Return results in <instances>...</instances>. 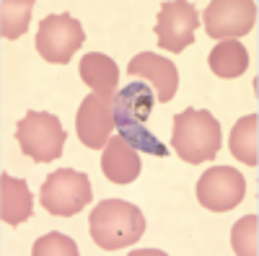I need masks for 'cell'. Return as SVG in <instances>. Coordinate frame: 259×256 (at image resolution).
Instances as JSON below:
<instances>
[{"instance_id": "4fadbf2b", "label": "cell", "mask_w": 259, "mask_h": 256, "mask_svg": "<svg viewBox=\"0 0 259 256\" xmlns=\"http://www.w3.org/2000/svg\"><path fill=\"white\" fill-rule=\"evenodd\" d=\"M31 212H34V199L29 184L3 171V176H0V218H3V223L16 228L26 223Z\"/></svg>"}, {"instance_id": "277c9868", "label": "cell", "mask_w": 259, "mask_h": 256, "mask_svg": "<svg viewBox=\"0 0 259 256\" xmlns=\"http://www.w3.org/2000/svg\"><path fill=\"white\" fill-rule=\"evenodd\" d=\"M16 140L21 145V153L29 156L34 163H50L62 156L68 135L55 114L26 112V117L16 124Z\"/></svg>"}, {"instance_id": "30bf717a", "label": "cell", "mask_w": 259, "mask_h": 256, "mask_svg": "<svg viewBox=\"0 0 259 256\" xmlns=\"http://www.w3.org/2000/svg\"><path fill=\"white\" fill-rule=\"evenodd\" d=\"M112 101L114 98H106L99 93H91L80 101V109L75 114V132L78 140L91 150H101L109 142V135L114 130Z\"/></svg>"}, {"instance_id": "e0dca14e", "label": "cell", "mask_w": 259, "mask_h": 256, "mask_svg": "<svg viewBox=\"0 0 259 256\" xmlns=\"http://www.w3.org/2000/svg\"><path fill=\"white\" fill-rule=\"evenodd\" d=\"M34 0H3L0 3V34L3 39L24 36L31 21Z\"/></svg>"}, {"instance_id": "7a4b0ae2", "label": "cell", "mask_w": 259, "mask_h": 256, "mask_svg": "<svg viewBox=\"0 0 259 256\" xmlns=\"http://www.w3.org/2000/svg\"><path fill=\"white\" fill-rule=\"evenodd\" d=\"M91 238L104 251H122L135 246L145 233V218L140 207L124 199H104L89 218Z\"/></svg>"}, {"instance_id": "3957f363", "label": "cell", "mask_w": 259, "mask_h": 256, "mask_svg": "<svg viewBox=\"0 0 259 256\" xmlns=\"http://www.w3.org/2000/svg\"><path fill=\"white\" fill-rule=\"evenodd\" d=\"M221 122L205 109H184L174 117V132H171V147L174 153L197 166L212 161L221 150Z\"/></svg>"}, {"instance_id": "2e32d148", "label": "cell", "mask_w": 259, "mask_h": 256, "mask_svg": "<svg viewBox=\"0 0 259 256\" xmlns=\"http://www.w3.org/2000/svg\"><path fill=\"white\" fill-rule=\"evenodd\" d=\"M256 127H259L256 114H246V117H241L239 122H236L233 130H231V140H228L231 156L239 158V161L246 163V166H256V163H259V153H256V150H259Z\"/></svg>"}, {"instance_id": "8fae6325", "label": "cell", "mask_w": 259, "mask_h": 256, "mask_svg": "<svg viewBox=\"0 0 259 256\" xmlns=\"http://www.w3.org/2000/svg\"><path fill=\"white\" fill-rule=\"evenodd\" d=\"M127 73L130 75H138L143 78L145 83L153 85L156 91V101L161 104H168L171 98L177 96V88H179V70L171 60L161 57V55H150V52H140L130 60L127 65Z\"/></svg>"}, {"instance_id": "9a60e30c", "label": "cell", "mask_w": 259, "mask_h": 256, "mask_svg": "<svg viewBox=\"0 0 259 256\" xmlns=\"http://www.w3.org/2000/svg\"><path fill=\"white\" fill-rule=\"evenodd\" d=\"M207 65H210L212 75H218V78H226V80L241 78L249 68V52L239 39H226V41H218L212 47V52L207 57Z\"/></svg>"}, {"instance_id": "d6986e66", "label": "cell", "mask_w": 259, "mask_h": 256, "mask_svg": "<svg viewBox=\"0 0 259 256\" xmlns=\"http://www.w3.org/2000/svg\"><path fill=\"white\" fill-rule=\"evenodd\" d=\"M31 256H78V246L62 233H47L31 246Z\"/></svg>"}, {"instance_id": "52a82bcc", "label": "cell", "mask_w": 259, "mask_h": 256, "mask_svg": "<svg viewBox=\"0 0 259 256\" xmlns=\"http://www.w3.org/2000/svg\"><path fill=\"white\" fill-rule=\"evenodd\" d=\"M197 202L210 212H228L236 204H241L246 194V179L231 166H212L200 176Z\"/></svg>"}, {"instance_id": "9c48e42d", "label": "cell", "mask_w": 259, "mask_h": 256, "mask_svg": "<svg viewBox=\"0 0 259 256\" xmlns=\"http://www.w3.org/2000/svg\"><path fill=\"white\" fill-rule=\"evenodd\" d=\"M205 31L212 39H239L251 31L256 21V3L254 0H212L205 13Z\"/></svg>"}, {"instance_id": "ac0fdd59", "label": "cell", "mask_w": 259, "mask_h": 256, "mask_svg": "<svg viewBox=\"0 0 259 256\" xmlns=\"http://www.w3.org/2000/svg\"><path fill=\"white\" fill-rule=\"evenodd\" d=\"M256 230H259V220L256 215H246L231 228V246L236 253L241 256H256L259 253V241H256Z\"/></svg>"}, {"instance_id": "7c38bea8", "label": "cell", "mask_w": 259, "mask_h": 256, "mask_svg": "<svg viewBox=\"0 0 259 256\" xmlns=\"http://www.w3.org/2000/svg\"><path fill=\"white\" fill-rule=\"evenodd\" d=\"M140 156L133 145L124 137H109V142L104 145L101 156V171L112 184H133L140 176Z\"/></svg>"}, {"instance_id": "6da1fadb", "label": "cell", "mask_w": 259, "mask_h": 256, "mask_svg": "<svg viewBox=\"0 0 259 256\" xmlns=\"http://www.w3.org/2000/svg\"><path fill=\"white\" fill-rule=\"evenodd\" d=\"M156 96L148 83H127L124 88L117 91L112 101V117H114V130H119V137H124L135 150L150 153L156 158H166L168 147L148 130L145 122L150 119Z\"/></svg>"}, {"instance_id": "5bb4252c", "label": "cell", "mask_w": 259, "mask_h": 256, "mask_svg": "<svg viewBox=\"0 0 259 256\" xmlns=\"http://www.w3.org/2000/svg\"><path fill=\"white\" fill-rule=\"evenodd\" d=\"M80 80L94 88V93L114 98L117 96V83H119V68L112 57L101 52H89L80 60Z\"/></svg>"}, {"instance_id": "8992f818", "label": "cell", "mask_w": 259, "mask_h": 256, "mask_svg": "<svg viewBox=\"0 0 259 256\" xmlns=\"http://www.w3.org/2000/svg\"><path fill=\"white\" fill-rule=\"evenodd\" d=\"M83 41L85 31L78 21L68 13H55L39 24L34 44L41 60L52 62V65H68L70 57L83 47Z\"/></svg>"}, {"instance_id": "5b68a950", "label": "cell", "mask_w": 259, "mask_h": 256, "mask_svg": "<svg viewBox=\"0 0 259 256\" xmlns=\"http://www.w3.org/2000/svg\"><path fill=\"white\" fill-rule=\"evenodd\" d=\"M94 191H91V181L83 171L75 168H60L52 171L47 176V181L41 184L39 191V202L50 215L57 218H73L91 202Z\"/></svg>"}, {"instance_id": "ba28073f", "label": "cell", "mask_w": 259, "mask_h": 256, "mask_svg": "<svg viewBox=\"0 0 259 256\" xmlns=\"http://www.w3.org/2000/svg\"><path fill=\"white\" fill-rule=\"evenodd\" d=\"M153 31H156L161 49H166L171 55H179L194 41L197 11H194V6L187 3V0H168V3H161Z\"/></svg>"}]
</instances>
